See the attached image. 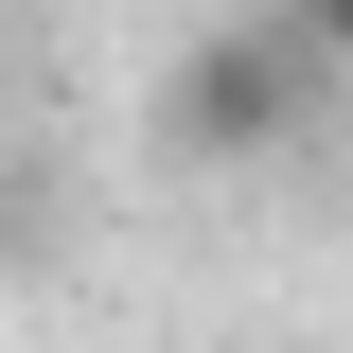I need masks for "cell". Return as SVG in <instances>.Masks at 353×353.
Segmentation results:
<instances>
[{"mask_svg": "<svg viewBox=\"0 0 353 353\" xmlns=\"http://www.w3.org/2000/svg\"><path fill=\"white\" fill-rule=\"evenodd\" d=\"M265 18H283V36H301L318 71H353V0H265Z\"/></svg>", "mask_w": 353, "mask_h": 353, "instance_id": "7a4b0ae2", "label": "cell"}, {"mask_svg": "<svg viewBox=\"0 0 353 353\" xmlns=\"http://www.w3.org/2000/svg\"><path fill=\"white\" fill-rule=\"evenodd\" d=\"M301 88H318V53L283 36V18H212V36L159 71V141L176 159H283V141H301Z\"/></svg>", "mask_w": 353, "mask_h": 353, "instance_id": "6da1fadb", "label": "cell"}]
</instances>
